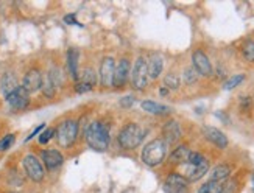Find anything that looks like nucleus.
I'll use <instances>...</instances> for the list:
<instances>
[{
  "mask_svg": "<svg viewBox=\"0 0 254 193\" xmlns=\"http://www.w3.org/2000/svg\"><path fill=\"white\" fill-rule=\"evenodd\" d=\"M86 142L95 151H106L111 142L109 127L102 120L92 122L86 129Z\"/></svg>",
  "mask_w": 254,
  "mask_h": 193,
  "instance_id": "f257e3e1",
  "label": "nucleus"
},
{
  "mask_svg": "<svg viewBox=\"0 0 254 193\" xmlns=\"http://www.w3.org/2000/svg\"><path fill=\"white\" fill-rule=\"evenodd\" d=\"M165 156H167V143L164 142V139H153L143 146L142 162L148 167H156L162 164Z\"/></svg>",
  "mask_w": 254,
  "mask_h": 193,
  "instance_id": "f03ea898",
  "label": "nucleus"
},
{
  "mask_svg": "<svg viewBox=\"0 0 254 193\" xmlns=\"http://www.w3.org/2000/svg\"><path fill=\"white\" fill-rule=\"evenodd\" d=\"M143 135H145V131H143L137 123H128L122 128V131L119 132L117 140L124 150H134L142 143Z\"/></svg>",
  "mask_w": 254,
  "mask_h": 193,
  "instance_id": "7ed1b4c3",
  "label": "nucleus"
},
{
  "mask_svg": "<svg viewBox=\"0 0 254 193\" xmlns=\"http://www.w3.org/2000/svg\"><path fill=\"white\" fill-rule=\"evenodd\" d=\"M78 131H80V127H78V122L75 120H64L60 127L55 131V135H57V142L60 143V146L63 148H69L72 146L78 137Z\"/></svg>",
  "mask_w": 254,
  "mask_h": 193,
  "instance_id": "20e7f679",
  "label": "nucleus"
},
{
  "mask_svg": "<svg viewBox=\"0 0 254 193\" xmlns=\"http://www.w3.org/2000/svg\"><path fill=\"white\" fill-rule=\"evenodd\" d=\"M131 83L137 90H143L148 84V69H147V60L143 56H139L132 67L131 73Z\"/></svg>",
  "mask_w": 254,
  "mask_h": 193,
  "instance_id": "39448f33",
  "label": "nucleus"
},
{
  "mask_svg": "<svg viewBox=\"0 0 254 193\" xmlns=\"http://www.w3.org/2000/svg\"><path fill=\"white\" fill-rule=\"evenodd\" d=\"M22 165H24V170L27 176L35 181V183H41L46 176V170H44V165L41 164V161L33 154H27L24 157V161H22Z\"/></svg>",
  "mask_w": 254,
  "mask_h": 193,
  "instance_id": "423d86ee",
  "label": "nucleus"
},
{
  "mask_svg": "<svg viewBox=\"0 0 254 193\" xmlns=\"http://www.w3.org/2000/svg\"><path fill=\"white\" fill-rule=\"evenodd\" d=\"M6 98V103L13 108V109H16V111H20V109H25L28 105H30V94L27 92V90L22 87V86H19L14 92H11L8 97H5Z\"/></svg>",
  "mask_w": 254,
  "mask_h": 193,
  "instance_id": "0eeeda50",
  "label": "nucleus"
},
{
  "mask_svg": "<svg viewBox=\"0 0 254 193\" xmlns=\"http://www.w3.org/2000/svg\"><path fill=\"white\" fill-rule=\"evenodd\" d=\"M192 63H193V69L198 72V75H203V76L212 75V64L203 50H195L192 53Z\"/></svg>",
  "mask_w": 254,
  "mask_h": 193,
  "instance_id": "6e6552de",
  "label": "nucleus"
},
{
  "mask_svg": "<svg viewBox=\"0 0 254 193\" xmlns=\"http://www.w3.org/2000/svg\"><path fill=\"white\" fill-rule=\"evenodd\" d=\"M129 61L128 58H122L117 64H116V70H114V76H113V86L116 89H122L127 81H128V76H129Z\"/></svg>",
  "mask_w": 254,
  "mask_h": 193,
  "instance_id": "1a4fd4ad",
  "label": "nucleus"
},
{
  "mask_svg": "<svg viewBox=\"0 0 254 193\" xmlns=\"http://www.w3.org/2000/svg\"><path fill=\"white\" fill-rule=\"evenodd\" d=\"M42 86V73L38 69H30L22 79V87H24L28 94L38 92Z\"/></svg>",
  "mask_w": 254,
  "mask_h": 193,
  "instance_id": "9d476101",
  "label": "nucleus"
},
{
  "mask_svg": "<svg viewBox=\"0 0 254 193\" xmlns=\"http://www.w3.org/2000/svg\"><path fill=\"white\" fill-rule=\"evenodd\" d=\"M187 179L178 173H172L164 183L165 193H184L187 190Z\"/></svg>",
  "mask_w": 254,
  "mask_h": 193,
  "instance_id": "9b49d317",
  "label": "nucleus"
},
{
  "mask_svg": "<svg viewBox=\"0 0 254 193\" xmlns=\"http://www.w3.org/2000/svg\"><path fill=\"white\" fill-rule=\"evenodd\" d=\"M116 70V61L111 56H106L100 64V83L103 87L113 86V76Z\"/></svg>",
  "mask_w": 254,
  "mask_h": 193,
  "instance_id": "f8f14e48",
  "label": "nucleus"
},
{
  "mask_svg": "<svg viewBox=\"0 0 254 193\" xmlns=\"http://www.w3.org/2000/svg\"><path fill=\"white\" fill-rule=\"evenodd\" d=\"M41 159H42V165H46L47 170L58 168L64 162V157L58 150H44L41 153Z\"/></svg>",
  "mask_w": 254,
  "mask_h": 193,
  "instance_id": "ddd939ff",
  "label": "nucleus"
},
{
  "mask_svg": "<svg viewBox=\"0 0 254 193\" xmlns=\"http://www.w3.org/2000/svg\"><path fill=\"white\" fill-rule=\"evenodd\" d=\"M181 127L178 122L170 120L165 123V127L162 129V135H164V142L165 143H175L181 139Z\"/></svg>",
  "mask_w": 254,
  "mask_h": 193,
  "instance_id": "4468645a",
  "label": "nucleus"
},
{
  "mask_svg": "<svg viewBox=\"0 0 254 193\" xmlns=\"http://www.w3.org/2000/svg\"><path fill=\"white\" fill-rule=\"evenodd\" d=\"M203 132H204V137L209 142H212L214 145H217L218 148H226V146H228V137L220 129L214 128V127H204Z\"/></svg>",
  "mask_w": 254,
  "mask_h": 193,
  "instance_id": "2eb2a0df",
  "label": "nucleus"
},
{
  "mask_svg": "<svg viewBox=\"0 0 254 193\" xmlns=\"http://www.w3.org/2000/svg\"><path fill=\"white\" fill-rule=\"evenodd\" d=\"M207 170H209V162L204 159V161L198 165H189L184 178L187 179V183H195V181L201 179L207 173Z\"/></svg>",
  "mask_w": 254,
  "mask_h": 193,
  "instance_id": "dca6fc26",
  "label": "nucleus"
},
{
  "mask_svg": "<svg viewBox=\"0 0 254 193\" xmlns=\"http://www.w3.org/2000/svg\"><path fill=\"white\" fill-rule=\"evenodd\" d=\"M147 69H148V78L156 79L161 75L162 69H164V60H162V56L158 55V53L150 55V58L147 61Z\"/></svg>",
  "mask_w": 254,
  "mask_h": 193,
  "instance_id": "f3484780",
  "label": "nucleus"
},
{
  "mask_svg": "<svg viewBox=\"0 0 254 193\" xmlns=\"http://www.w3.org/2000/svg\"><path fill=\"white\" fill-rule=\"evenodd\" d=\"M19 87L17 84V78L13 72H5L2 75V79H0V89H2V92L5 97H8L11 92H14V90Z\"/></svg>",
  "mask_w": 254,
  "mask_h": 193,
  "instance_id": "a211bd4d",
  "label": "nucleus"
},
{
  "mask_svg": "<svg viewBox=\"0 0 254 193\" xmlns=\"http://www.w3.org/2000/svg\"><path fill=\"white\" fill-rule=\"evenodd\" d=\"M78 61H80V53H78V50L70 49L67 52V69H69V73H70L72 79H75V81H78V79H80Z\"/></svg>",
  "mask_w": 254,
  "mask_h": 193,
  "instance_id": "6ab92c4d",
  "label": "nucleus"
},
{
  "mask_svg": "<svg viewBox=\"0 0 254 193\" xmlns=\"http://www.w3.org/2000/svg\"><path fill=\"white\" fill-rule=\"evenodd\" d=\"M142 109L148 112V114H153V116H165L170 112V108L169 106H164V105H159L156 101L153 100H145L142 101Z\"/></svg>",
  "mask_w": 254,
  "mask_h": 193,
  "instance_id": "aec40b11",
  "label": "nucleus"
},
{
  "mask_svg": "<svg viewBox=\"0 0 254 193\" xmlns=\"http://www.w3.org/2000/svg\"><path fill=\"white\" fill-rule=\"evenodd\" d=\"M189 156H190V150L186 145H180L178 148H175V151H172L169 161L172 164H186L189 161Z\"/></svg>",
  "mask_w": 254,
  "mask_h": 193,
  "instance_id": "412c9836",
  "label": "nucleus"
},
{
  "mask_svg": "<svg viewBox=\"0 0 254 193\" xmlns=\"http://www.w3.org/2000/svg\"><path fill=\"white\" fill-rule=\"evenodd\" d=\"M231 175V167L225 165V164H220L217 165L212 172H211V179L209 181H217V183H225V181L229 178Z\"/></svg>",
  "mask_w": 254,
  "mask_h": 193,
  "instance_id": "4be33fe9",
  "label": "nucleus"
},
{
  "mask_svg": "<svg viewBox=\"0 0 254 193\" xmlns=\"http://www.w3.org/2000/svg\"><path fill=\"white\" fill-rule=\"evenodd\" d=\"M225 192V183H217V181H207L200 189L198 193H223Z\"/></svg>",
  "mask_w": 254,
  "mask_h": 193,
  "instance_id": "5701e85b",
  "label": "nucleus"
},
{
  "mask_svg": "<svg viewBox=\"0 0 254 193\" xmlns=\"http://www.w3.org/2000/svg\"><path fill=\"white\" fill-rule=\"evenodd\" d=\"M78 81H81V83H84V84H87L89 87L94 89L97 86V75H95V72L92 69H84L83 73L80 75Z\"/></svg>",
  "mask_w": 254,
  "mask_h": 193,
  "instance_id": "b1692460",
  "label": "nucleus"
},
{
  "mask_svg": "<svg viewBox=\"0 0 254 193\" xmlns=\"http://www.w3.org/2000/svg\"><path fill=\"white\" fill-rule=\"evenodd\" d=\"M41 90H42V94L52 98L55 97V94H57V87H55V84L52 83V79L49 78V75L46 76H42V86H41Z\"/></svg>",
  "mask_w": 254,
  "mask_h": 193,
  "instance_id": "393cba45",
  "label": "nucleus"
},
{
  "mask_svg": "<svg viewBox=\"0 0 254 193\" xmlns=\"http://www.w3.org/2000/svg\"><path fill=\"white\" fill-rule=\"evenodd\" d=\"M242 55L250 63H254V41H245L242 45Z\"/></svg>",
  "mask_w": 254,
  "mask_h": 193,
  "instance_id": "a878e982",
  "label": "nucleus"
},
{
  "mask_svg": "<svg viewBox=\"0 0 254 193\" xmlns=\"http://www.w3.org/2000/svg\"><path fill=\"white\" fill-rule=\"evenodd\" d=\"M245 79V75L244 73H240V75H234V76H231L228 81H225V84H223V89L225 90H231V89H234V87H237L242 81Z\"/></svg>",
  "mask_w": 254,
  "mask_h": 193,
  "instance_id": "bb28decb",
  "label": "nucleus"
},
{
  "mask_svg": "<svg viewBox=\"0 0 254 193\" xmlns=\"http://www.w3.org/2000/svg\"><path fill=\"white\" fill-rule=\"evenodd\" d=\"M180 76H176V75H173V73H169L167 76L164 78V84L167 86V89L169 90H176L180 87Z\"/></svg>",
  "mask_w": 254,
  "mask_h": 193,
  "instance_id": "cd10ccee",
  "label": "nucleus"
},
{
  "mask_svg": "<svg viewBox=\"0 0 254 193\" xmlns=\"http://www.w3.org/2000/svg\"><path fill=\"white\" fill-rule=\"evenodd\" d=\"M196 79H198V72L193 69V67H187V69L184 70L186 84H193V83H196Z\"/></svg>",
  "mask_w": 254,
  "mask_h": 193,
  "instance_id": "c85d7f7f",
  "label": "nucleus"
},
{
  "mask_svg": "<svg viewBox=\"0 0 254 193\" xmlns=\"http://www.w3.org/2000/svg\"><path fill=\"white\" fill-rule=\"evenodd\" d=\"M53 135H55V129L52 128H47V129H44L41 134H39V137H38V142L41 145H46L50 142V139H53Z\"/></svg>",
  "mask_w": 254,
  "mask_h": 193,
  "instance_id": "c756f323",
  "label": "nucleus"
},
{
  "mask_svg": "<svg viewBox=\"0 0 254 193\" xmlns=\"http://www.w3.org/2000/svg\"><path fill=\"white\" fill-rule=\"evenodd\" d=\"M14 139H16L14 134H6L3 139H0V151H6L14 143Z\"/></svg>",
  "mask_w": 254,
  "mask_h": 193,
  "instance_id": "7c9ffc66",
  "label": "nucleus"
},
{
  "mask_svg": "<svg viewBox=\"0 0 254 193\" xmlns=\"http://www.w3.org/2000/svg\"><path fill=\"white\" fill-rule=\"evenodd\" d=\"M203 161H204L203 154L196 153V151H190V156H189V161H187V164H189V165H198V164H201Z\"/></svg>",
  "mask_w": 254,
  "mask_h": 193,
  "instance_id": "2f4dec72",
  "label": "nucleus"
},
{
  "mask_svg": "<svg viewBox=\"0 0 254 193\" xmlns=\"http://www.w3.org/2000/svg\"><path fill=\"white\" fill-rule=\"evenodd\" d=\"M64 22H65V24H72V25H76V27H81L80 22H76V19H75V14L65 16V17H64Z\"/></svg>",
  "mask_w": 254,
  "mask_h": 193,
  "instance_id": "473e14b6",
  "label": "nucleus"
},
{
  "mask_svg": "<svg viewBox=\"0 0 254 193\" xmlns=\"http://www.w3.org/2000/svg\"><path fill=\"white\" fill-rule=\"evenodd\" d=\"M132 103H134V97H125V98H122L120 100V106H125V108H128V106H131Z\"/></svg>",
  "mask_w": 254,
  "mask_h": 193,
  "instance_id": "72a5a7b5",
  "label": "nucleus"
},
{
  "mask_svg": "<svg viewBox=\"0 0 254 193\" xmlns=\"http://www.w3.org/2000/svg\"><path fill=\"white\" fill-rule=\"evenodd\" d=\"M44 127H46V125H44V123H42V125H39V127H38V128H36L35 131H33V132H31V134L28 135V137H27L25 140H27V142H28V140H31V139L35 137V135H36V134H38V132L41 131V129H44Z\"/></svg>",
  "mask_w": 254,
  "mask_h": 193,
  "instance_id": "f704fd0d",
  "label": "nucleus"
},
{
  "mask_svg": "<svg viewBox=\"0 0 254 193\" xmlns=\"http://www.w3.org/2000/svg\"><path fill=\"white\" fill-rule=\"evenodd\" d=\"M159 94H161L162 97H165V95H167V94H169V89H167V87H161V90H159Z\"/></svg>",
  "mask_w": 254,
  "mask_h": 193,
  "instance_id": "c9c22d12",
  "label": "nucleus"
}]
</instances>
